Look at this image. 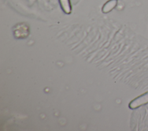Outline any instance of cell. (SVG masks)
I'll return each instance as SVG.
<instances>
[{
  "mask_svg": "<svg viewBox=\"0 0 148 131\" xmlns=\"http://www.w3.org/2000/svg\"><path fill=\"white\" fill-rule=\"evenodd\" d=\"M148 104V91L134 99L129 103V108L135 109Z\"/></svg>",
  "mask_w": 148,
  "mask_h": 131,
  "instance_id": "1",
  "label": "cell"
},
{
  "mask_svg": "<svg viewBox=\"0 0 148 131\" xmlns=\"http://www.w3.org/2000/svg\"><path fill=\"white\" fill-rule=\"evenodd\" d=\"M117 4V0H109L103 6L102 12L103 13H108L111 12Z\"/></svg>",
  "mask_w": 148,
  "mask_h": 131,
  "instance_id": "2",
  "label": "cell"
},
{
  "mask_svg": "<svg viewBox=\"0 0 148 131\" xmlns=\"http://www.w3.org/2000/svg\"><path fill=\"white\" fill-rule=\"evenodd\" d=\"M61 8L66 14H70L71 12V5L69 0H59Z\"/></svg>",
  "mask_w": 148,
  "mask_h": 131,
  "instance_id": "3",
  "label": "cell"
}]
</instances>
